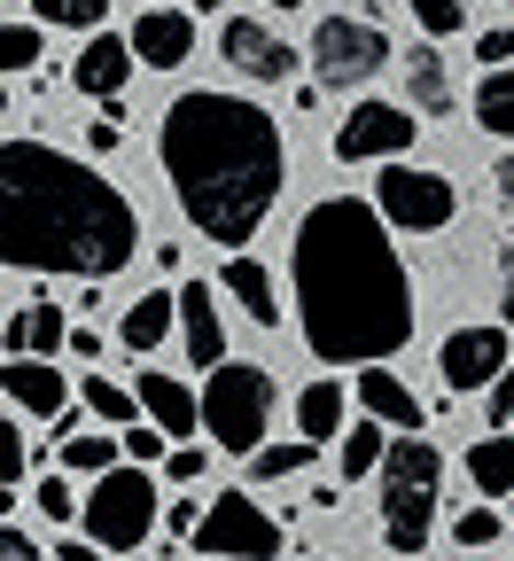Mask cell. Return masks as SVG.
<instances>
[{
	"mask_svg": "<svg viewBox=\"0 0 514 561\" xmlns=\"http://www.w3.org/2000/svg\"><path fill=\"white\" fill-rule=\"evenodd\" d=\"M288 280H297L305 343L328 367H382L390 351L413 343V280L398 265V242L375 195L312 203L297 227V250H288Z\"/></svg>",
	"mask_w": 514,
	"mask_h": 561,
	"instance_id": "obj_1",
	"label": "cell"
},
{
	"mask_svg": "<svg viewBox=\"0 0 514 561\" xmlns=\"http://www.w3.org/2000/svg\"><path fill=\"white\" fill-rule=\"evenodd\" d=\"M140 250L133 203L47 140H0V265L110 280Z\"/></svg>",
	"mask_w": 514,
	"mask_h": 561,
	"instance_id": "obj_2",
	"label": "cell"
},
{
	"mask_svg": "<svg viewBox=\"0 0 514 561\" xmlns=\"http://www.w3.org/2000/svg\"><path fill=\"white\" fill-rule=\"evenodd\" d=\"M157 164L187 210V227L210 234L218 250H242L265 227V210L281 203V180H288L273 110H258L242 94H210V87L180 94L164 110Z\"/></svg>",
	"mask_w": 514,
	"mask_h": 561,
	"instance_id": "obj_3",
	"label": "cell"
},
{
	"mask_svg": "<svg viewBox=\"0 0 514 561\" xmlns=\"http://www.w3.org/2000/svg\"><path fill=\"white\" fill-rule=\"evenodd\" d=\"M436 491H445V453H436L421 430H398L390 460H382V538H390V553H421L429 546Z\"/></svg>",
	"mask_w": 514,
	"mask_h": 561,
	"instance_id": "obj_4",
	"label": "cell"
},
{
	"mask_svg": "<svg viewBox=\"0 0 514 561\" xmlns=\"http://www.w3.org/2000/svg\"><path fill=\"white\" fill-rule=\"evenodd\" d=\"M273 405H281L273 375L250 367V359H227V367H210V382H203V437L218 453H265Z\"/></svg>",
	"mask_w": 514,
	"mask_h": 561,
	"instance_id": "obj_5",
	"label": "cell"
},
{
	"mask_svg": "<svg viewBox=\"0 0 514 561\" xmlns=\"http://www.w3.org/2000/svg\"><path fill=\"white\" fill-rule=\"evenodd\" d=\"M149 530H157V483H149V468L94 476V491H87V538L110 546V553H133V546H149Z\"/></svg>",
	"mask_w": 514,
	"mask_h": 561,
	"instance_id": "obj_6",
	"label": "cell"
},
{
	"mask_svg": "<svg viewBox=\"0 0 514 561\" xmlns=\"http://www.w3.org/2000/svg\"><path fill=\"white\" fill-rule=\"evenodd\" d=\"M382 62H390L382 24H366V16H320V32H312V70H320V87L351 94V87H366V79H382Z\"/></svg>",
	"mask_w": 514,
	"mask_h": 561,
	"instance_id": "obj_7",
	"label": "cell"
},
{
	"mask_svg": "<svg viewBox=\"0 0 514 561\" xmlns=\"http://www.w3.org/2000/svg\"><path fill=\"white\" fill-rule=\"evenodd\" d=\"M195 553H210V561H273V553H281V523L250 500V491H227V500L203 507Z\"/></svg>",
	"mask_w": 514,
	"mask_h": 561,
	"instance_id": "obj_8",
	"label": "cell"
},
{
	"mask_svg": "<svg viewBox=\"0 0 514 561\" xmlns=\"http://www.w3.org/2000/svg\"><path fill=\"white\" fill-rule=\"evenodd\" d=\"M375 203H382V219H390L398 234H445L453 210H460L453 180H445V172H421V164H382Z\"/></svg>",
	"mask_w": 514,
	"mask_h": 561,
	"instance_id": "obj_9",
	"label": "cell"
},
{
	"mask_svg": "<svg viewBox=\"0 0 514 561\" xmlns=\"http://www.w3.org/2000/svg\"><path fill=\"white\" fill-rule=\"evenodd\" d=\"M406 140H413V110H398V102H358V110L335 125V157H343V164H398Z\"/></svg>",
	"mask_w": 514,
	"mask_h": 561,
	"instance_id": "obj_10",
	"label": "cell"
},
{
	"mask_svg": "<svg viewBox=\"0 0 514 561\" xmlns=\"http://www.w3.org/2000/svg\"><path fill=\"white\" fill-rule=\"evenodd\" d=\"M514 359V335L506 328H453L445 351H436V375H445V390H491Z\"/></svg>",
	"mask_w": 514,
	"mask_h": 561,
	"instance_id": "obj_11",
	"label": "cell"
},
{
	"mask_svg": "<svg viewBox=\"0 0 514 561\" xmlns=\"http://www.w3.org/2000/svg\"><path fill=\"white\" fill-rule=\"evenodd\" d=\"M218 55H227L235 79H258V87H281L288 70H297V47H288L281 32H265L258 16H227V32H218Z\"/></svg>",
	"mask_w": 514,
	"mask_h": 561,
	"instance_id": "obj_12",
	"label": "cell"
},
{
	"mask_svg": "<svg viewBox=\"0 0 514 561\" xmlns=\"http://www.w3.org/2000/svg\"><path fill=\"white\" fill-rule=\"evenodd\" d=\"M133 39H117V32H87V47H79V62H70V87L79 94H94V102H117L125 94V79H133Z\"/></svg>",
	"mask_w": 514,
	"mask_h": 561,
	"instance_id": "obj_13",
	"label": "cell"
},
{
	"mask_svg": "<svg viewBox=\"0 0 514 561\" xmlns=\"http://www.w3.org/2000/svg\"><path fill=\"white\" fill-rule=\"evenodd\" d=\"M133 390H140V413H149V421H157V430H164L172 445H187V437L203 430V390H187L180 375L149 367V375H140Z\"/></svg>",
	"mask_w": 514,
	"mask_h": 561,
	"instance_id": "obj_14",
	"label": "cell"
},
{
	"mask_svg": "<svg viewBox=\"0 0 514 561\" xmlns=\"http://www.w3.org/2000/svg\"><path fill=\"white\" fill-rule=\"evenodd\" d=\"M0 390H9V413H24V421H62V405H70V382L47 359H9Z\"/></svg>",
	"mask_w": 514,
	"mask_h": 561,
	"instance_id": "obj_15",
	"label": "cell"
},
{
	"mask_svg": "<svg viewBox=\"0 0 514 561\" xmlns=\"http://www.w3.org/2000/svg\"><path fill=\"white\" fill-rule=\"evenodd\" d=\"M133 55L157 62V70H180L195 55V16L164 9V0H149V16H133Z\"/></svg>",
	"mask_w": 514,
	"mask_h": 561,
	"instance_id": "obj_16",
	"label": "cell"
},
{
	"mask_svg": "<svg viewBox=\"0 0 514 561\" xmlns=\"http://www.w3.org/2000/svg\"><path fill=\"white\" fill-rule=\"evenodd\" d=\"M180 343H187V359L210 375V367H227V328H218V297L203 289V280H187L180 289Z\"/></svg>",
	"mask_w": 514,
	"mask_h": 561,
	"instance_id": "obj_17",
	"label": "cell"
},
{
	"mask_svg": "<svg viewBox=\"0 0 514 561\" xmlns=\"http://www.w3.org/2000/svg\"><path fill=\"white\" fill-rule=\"evenodd\" d=\"M55 351H70V312L62 305H16L9 312V359H55Z\"/></svg>",
	"mask_w": 514,
	"mask_h": 561,
	"instance_id": "obj_18",
	"label": "cell"
},
{
	"mask_svg": "<svg viewBox=\"0 0 514 561\" xmlns=\"http://www.w3.org/2000/svg\"><path fill=\"white\" fill-rule=\"evenodd\" d=\"M172 328H180V289H149V297H133V305H125V320H117V343L149 359V351H157Z\"/></svg>",
	"mask_w": 514,
	"mask_h": 561,
	"instance_id": "obj_19",
	"label": "cell"
},
{
	"mask_svg": "<svg viewBox=\"0 0 514 561\" xmlns=\"http://www.w3.org/2000/svg\"><path fill=\"white\" fill-rule=\"evenodd\" d=\"M358 405L375 413V421H390V430H421V398L390 367H358Z\"/></svg>",
	"mask_w": 514,
	"mask_h": 561,
	"instance_id": "obj_20",
	"label": "cell"
},
{
	"mask_svg": "<svg viewBox=\"0 0 514 561\" xmlns=\"http://www.w3.org/2000/svg\"><path fill=\"white\" fill-rule=\"evenodd\" d=\"M406 87H413V110H421V117H453V110H460L453 70H445V55H436V47H413V55H406Z\"/></svg>",
	"mask_w": 514,
	"mask_h": 561,
	"instance_id": "obj_21",
	"label": "cell"
},
{
	"mask_svg": "<svg viewBox=\"0 0 514 561\" xmlns=\"http://www.w3.org/2000/svg\"><path fill=\"white\" fill-rule=\"evenodd\" d=\"M227 297H235V305H242V312H250L258 328H281V297H273V273H265L258 257H242V250L227 257Z\"/></svg>",
	"mask_w": 514,
	"mask_h": 561,
	"instance_id": "obj_22",
	"label": "cell"
},
{
	"mask_svg": "<svg viewBox=\"0 0 514 561\" xmlns=\"http://www.w3.org/2000/svg\"><path fill=\"white\" fill-rule=\"evenodd\" d=\"M468 483L483 491V500H514V437H476L468 445Z\"/></svg>",
	"mask_w": 514,
	"mask_h": 561,
	"instance_id": "obj_23",
	"label": "cell"
},
{
	"mask_svg": "<svg viewBox=\"0 0 514 561\" xmlns=\"http://www.w3.org/2000/svg\"><path fill=\"white\" fill-rule=\"evenodd\" d=\"M382 460H390V421H351V437H343V453H335V468H343V483H358V476H382Z\"/></svg>",
	"mask_w": 514,
	"mask_h": 561,
	"instance_id": "obj_24",
	"label": "cell"
},
{
	"mask_svg": "<svg viewBox=\"0 0 514 561\" xmlns=\"http://www.w3.org/2000/svg\"><path fill=\"white\" fill-rule=\"evenodd\" d=\"M297 430L312 437V445H328V437H343V382H305L297 390Z\"/></svg>",
	"mask_w": 514,
	"mask_h": 561,
	"instance_id": "obj_25",
	"label": "cell"
},
{
	"mask_svg": "<svg viewBox=\"0 0 514 561\" xmlns=\"http://www.w3.org/2000/svg\"><path fill=\"white\" fill-rule=\"evenodd\" d=\"M79 398L94 405V421H102V430H133V421H149V413H140V390H117L102 367L79 382Z\"/></svg>",
	"mask_w": 514,
	"mask_h": 561,
	"instance_id": "obj_26",
	"label": "cell"
},
{
	"mask_svg": "<svg viewBox=\"0 0 514 561\" xmlns=\"http://www.w3.org/2000/svg\"><path fill=\"white\" fill-rule=\"evenodd\" d=\"M476 125L514 140V62H499L491 79H476Z\"/></svg>",
	"mask_w": 514,
	"mask_h": 561,
	"instance_id": "obj_27",
	"label": "cell"
},
{
	"mask_svg": "<svg viewBox=\"0 0 514 561\" xmlns=\"http://www.w3.org/2000/svg\"><path fill=\"white\" fill-rule=\"evenodd\" d=\"M117 453H125V437H110V430L62 437V468H70V476H110V468H117Z\"/></svg>",
	"mask_w": 514,
	"mask_h": 561,
	"instance_id": "obj_28",
	"label": "cell"
},
{
	"mask_svg": "<svg viewBox=\"0 0 514 561\" xmlns=\"http://www.w3.org/2000/svg\"><path fill=\"white\" fill-rule=\"evenodd\" d=\"M32 16L39 24H62V32H102L110 0H32Z\"/></svg>",
	"mask_w": 514,
	"mask_h": 561,
	"instance_id": "obj_29",
	"label": "cell"
},
{
	"mask_svg": "<svg viewBox=\"0 0 514 561\" xmlns=\"http://www.w3.org/2000/svg\"><path fill=\"white\" fill-rule=\"evenodd\" d=\"M0 70H9V79H24V70H39V24L9 16V32H0Z\"/></svg>",
	"mask_w": 514,
	"mask_h": 561,
	"instance_id": "obj_30",
	"label": "cell"
},
{
	"mask_svg": "<svg viewBox=\"0 0 514 561\" xmlns=\"http://www.w3.org/2000/svg\"><path fill=\"white\" fill-rule=\"evenodd\" d=\"M305 468H312V437H305V445H265V453H250V476H258V483L305 476Z\"/></svg>",
	"mask_w": 514,
	"mask_h": 561,
	"instance_id": "obj_31",
	"label": "cell"
},
{
	"mask_svg": "<svg viewBox=\"0 0 514 561\" xmlns=\"http://www.w3.org/2000/svg\"><path fill=\"white\" fill-rule=\"evenodd\" d=\"M406 9H413V24H421L429 39H453V32H468V9H460V0H406Z\"/></svg>",
	"mask_w": 514,
	"mask_h": 561,
	"instance_id": "obj_32",
	"label": "cell"
},
{
	"mask_svg": "<svg viewBox=\"0 0 514 561\" xmlns=\"http://www.w3.org/2000/svg\"><path fill=\"white\" fill-rule=\"evenodd\" d=\"M39 515H55V523H87V507H79V491H70L62 476H39Z\"/></svg>",
	"mask_w": 514,
	"mask_h": 561,
	"instance_id": "obj_33",
	"label": "cell"
},
{
	"mask_svg": "<svg viewBox=\"0 0 514 561\" xmlns=\"http://www.w3.org/2000/svg\"><path fill=\"white\" fill-rule=\"evenodd\" d=\"M499 530H506V523H499L491 507H468V515L453 523V538H460V546H499Z\"/></svg>",
	"mask_w": 514,
	"mask_h": 561,
	"instance_id": "obj_34",
	"label": "cell"
},
{
	"mask_svg": "<svg viewBox=\"0 0 514 561\" xmlns=\"http://www.w3.org/2000/svg\"><path fill=\"white\" fill-rule=\"evenodd\" d=\"M125 453H133V460H164V453H172V437L157 430V421H133V430H125Z\"/></svg>",
	"mask_w": 514,
	"mask_h": 561,
	"instance_id": "obj_35",
	"label": "cell"
},
{
	"mask_svg": "<svg viewBox=\"0 0 514 561\" xmlns=\"http://www.w3.org/2000/svg\"><path fill=\"white\" fill-rule=\"evenodd\" d=\"M16 421H24V413H16ZM16 421H9V437H0V476H9V491H16V483H24V468H32V460H24V430H16Z\"/></svg>",
	"mask_w": 514,
	"mask_h": 561,
	"instance_id": "obj_36",
	"label": "cell"
},
{
	"mask_svg": "<svg viewBox=\"0 0 514 561\" xmlns=\"http://www.w3.org/2000/svg\"><path fill=\"white\" fill-rule=\"evenodd\" d=\"M476 62H483V70H499V62H514V24H499V32H483V39H476Z\"/></svg>",
	"mask_w": 514,
	"mask_h": 561,
	"instance_id": "obj_37",
	"label": "cell"
},
{
	"mask_svg": "<svg viewBox=\"0 0 514 561\" xmlns=\"http://www.w3.org/2000/svg\"><path fill=\"white\" fill-rule=\"evenodd\" d=\"M164 476H172V483H195V476H203V453H195V445H172V453H164Z\"/></svg>",
	"mask_w": 514,
	"mask_h": 561,
	"instance_id": "obj_38",
	"label": "cell"
},
{
	"mask_svg": "<svg viewBox=\"0 0 514 561\" xmlns=\"http://www.w3.org/2000/svg\"><path fill=\"white\" fill-rule=\"evenodd\" d=\"M0 561H47V553L32 546V530H16V523H9V530H0Z\"/></svg>",
	"mask_w": 514,
	"mask_h": 561,
	"instance_id": "obj_39",
	"label": "cell"
},
{
	"mask_svg": "<svg viewBox=\"0 0 514 561\" xmlns=\"http://www.w3.org/2000/svg\"><path fill=\"white\" fill-rule=\"evenodd\" d=\"M195 523H203V500H180V507H164V530H172V538H195Z\"/></svg>",
	"mask_w": 514,
	"mask_h": 561,
	"instance_id": "obj_40",
	"label": "cell"
},
{
	"mask_svg": "<svg viewBox=\"0 0 514 561\" xmlns=\"http://www.w3.org/2000/svg\"><path fill=\"white\" fill-rule=\"evenodd\" d=\"M483 413H491V421H514V382H506V375L483 390Z\"/></svg>",
	"mask_w": 514,
	"mask_h": 561,
	"instance_id": "obj_41",
	"label": "cell"
},
{
	"mask_svg": "<svg viewBox=\"0 0 514 561\" xmlns=\"http://www.w3.org/2000/svg\"><path fill=\"white\" fill-rule=\"evenodd\" d=\"M499 312L514 320V234H506V257H499Z\"/></svg>",
	"mask_w": 514,
	"mask_h": 561,
	"instance_id": "obj_42",
	"label": "cell"
},
{
	"mask_svg": "<svg viewBox=\"0 0 514 561\" xmlns=\"http://www.w3.org/2000/svg\"><path fill=\"white\" fill-rule=\"evenodd\" d=\"M70 351H79V359H94V367H102V328H70Z\"/></svg>",
	"mask_w": 514,
	"mask_h": 561,
	"instance_id": "obj_43",
	"label": "cell"
},
{
	"mask_svg": "<svg viewBox=\"0 0 514 561\" xmlns=\"http://www.w3.org/2000/svg\"><path fill=\"white\" fill-rule=\"evenodd\" d=\"M87 140H94V149L110 157V149H117V117H94V125H87Z\"/></svg>",
	"mask_w": 514,
	"mask_h": 561,
	"instance_id": "obj_44",
	"label": "cell"
},
{
	"mask_svg": "<svg viewBox=\"0 0 514 561\" xmlns=\"http://www.w3.org/2000/svg\"><path fill=\"white\" fill-rule=\"evenodd\" d=\"M62 561H110V546H94V538H70V546H62Z\"/></svg>",
	"mask_w": 514,
	"mask_h": 561,
	"instance_id": "obj_45",
	"label": "cell"
},
{
	"mask_svg": "<svg viewBox=\"0 0 514 561\" xmlns=\"http://www.w3.org/2000/svg\"><path fill=\"white\" fill-rule=\"evenodd\" d=\"M499 195H514V157H499Z\"/></svg>",
	"mask_w": 514,
	"mask_h": 561,
	"instance_id": "obj_46",
	"label": "cell"
},
{
	"mask_svg": "<svg viewBox=\"0 0 514 561\" xmlns=\"http://www.w3.org/2000/svg\"><path fill=\"white\" fill-rule=\"evenodd\" d=\"M187 9H195V16H210V9H218V0H187Z\"/></svg>",
	"mask_w": 514,
	"mask_h": 561,
	"instance_id": "obj_47",
	"label": "cell"
},
{
	"mask_svg": "<svg viewBox=\"0 0 514 561\" xmlns=\"http://www.w3.org/2000/svg\"><path fill=\"white\" fill-rule=\"evenodd\" d=\"M265 9H305V0H265Z\"/></svg>",
	"mask_w": 514,
	"mask_h": 561,
	"instance_id": "obj_48",
	"label": "cell"
}]
</instances>
